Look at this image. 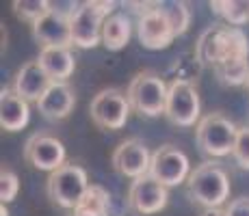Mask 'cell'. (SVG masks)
I'll use <instances>...</instances> for the list:
<instances>
[{"mask_svg": "<svg viewBox=\"0 0 249 216\" xmlns=\"http://www.w3.org/2000/svg\"><path fill=\"white\" fill-rule=\"evenodd\" d=\"M137 35L143 48L147 50H162L176 39L165 13L159 9V4H152L147 11L141 13L137 24Z\"/></svg>", "mask_w": 249, "mask_h": 216, "instance_id": "obj_13", "label": "cell"}, {"mask_svg": "<svg viewBox=\"0 0 249 216\" xmlns=\"http://www.w3.org/2000/svg\"><path fill=\"white\" fill-rule=\"evenodd\" d=\"M39 65L52 78V83H68L76 69V59L71 48H41Z\"/></svg>", "mask_w": 249, "mask_h": 216, "instance_id": "obj_18", "label": "cell"}, {"mask_svg": "<svg viewBox=\"0 0 249 216\" xmlns=\"http://www.w3.org/2000/svg\"><path fill=\"white\" fill-rule=\"evenodd\" d=\"M20 193V180H18V175L13 173L11 169H4L0 171V201L2 203H9V201H13Z\"/></svg>", "mask_w": 249, "mask_h": 216, "instance_id": "obj_25", "label": "cell"}, {"mask_svg": "<svg viewBox=\"0 0 249 216\" xmlns=\"http://www.w3.org/2000/svg\"><path fill=\"white\" fill-rule=\"evenodd\" d=\"M31 106L22 100L11 86H2L0 91V126L7 132H20L28 126Z\"/></svg>", "mask_w": 249, "mask_h": 216, "instance_id": "obj_17", "label": "cell"}, {"mask_svg": "<svg viewBox=\"0 0 249 216\" xmlns=\"http://www.w3.org/2000/svg\"><path fill=\"white\" fill-rule=\"evenodd\" d=\"M111 165L119 175L135 182L143 175H150L152 153L143 141H139V138H128V141L119 143V145L115 147V151L111 156Z\"/></svg>", "mask_w": 249, "mask_h": 216, "instance_id": "obj_11", "label": "cell"}, {"mask_svg": "<svg viewBox=\"0 0 249 216\" xmlns=\"http://www.w3.org/2000/svg\"><path fill=\"white\" fill-rule=\"evenodd\" d=\"M202 216H228V212L223 208H217V210H204Z\"/></svg>", "mask_w": 249, "mask_h": 216, "instance_id": "obj_28", "label": "cell"}, {"mask_svg": "<svg viewBox=\"0 0 249 216\" xmlns=\"http://www.w3.org/2000/svg\"><path fill=\"white\" fill-rule=\"evenodd\" d=\"M226 212H228V216H249V197L234 199L226 208Z\"/></svg>", "mask_w": 249, "mask_h": 216, "instance_id": "obj_27", "label": "cell"}, {"mask_svg": "<svg viewBox=\"0 0 249 216\" xmlns=\"http://www.w3.org/2000/svg\"><path fill=\"white\" fill-rule=\"evenodd\" d=\"M0 216H9V210L4 208V203H2V208H0Z\"/></svg>", "mask_w": 249, "mask_h": 216, "instance_id": "obj_30", "label": "cell"}, {"mask_svg": "<svg viewBox=\"0 0 249 216\" xmlns=\"http://www.w3.org/2000/svg\"><path fill=\"white\" fill-rule=\"evenodd\" d=\"M191 160L180 147L176 145H160L152 153L150 177H154L165 188H174L189 180L191 175Z\"/></svg>", "mask_w": 249, "mask_h": 216, "instance_id": "obj_9", "label": "cell"}, {"mask_svg": "<svg viewBox=\"0 0 249 216\" xmlns=\"http://www.w3.org/2000/svg\"><path fill=\"white\" fill-rule=\"evenodd\" d=\"M186 193L193 203L204 210L221 208L230 197V175L217 162H204L186 180Z\"/></svg>", "mask_w": 249, "mask_h": 216, "instance_id": "obj_2", "label": "cell"}, {"mask_svg": "<svg viewBox=\"0 0 249 216\" xmlns=\"http://www.w3.org/2000/svg\"><path fill=\"white\" fill-rule=\"evenodd\" d=\"M167 201H169V188H165L150 175H143L135 180L130 184V190H128L130 210H135L137 214L143 216L159 214L160 210L167 208Z\"/></svg>", "mask_w": 249, "mask_h": 216, "instance_id": "obj_12", "label": "cell"}, {"mask_svg": "<svg viewBox=\"0 0 249 216\" xmlns=\"http://www.w3.org/2000/svg\"><path fill=\"white\" fill-rule=\"evenodd\" d=\"M210 9L236 28L249 22V0H214L210 2Z\"/></svg>", "mask_w": 249, "mask_h": 216, "instance_id": "obj_20", "label": "cell"}, {"mask_svg": "<svg viewBox=\"0 0 249 216\" xmlns=\"http://www.w3.org/2000/svg\"><path fill=\"white\" fill-rule=\"evenodd\" d=\"M89 186L91 184H89L87 171H85L83 166L80 165H63L61 169L50 173L46 190H48V197H50L56 205L74 212V210L80 205V201H83V197L87 193Z\"/></svg>", "mask_w": 249, "mask_h": 216, "instance_id": "obj_6", "label": "cell"}, {"mask_svg": "<svg viewBox=\"0 0 249 216\" xmlns=\"http://www.w3.org/2000/svg\"><path fill=\"white\" fill-rule=\"evenodd\" d=\"M132 37V22L126 13H113L107 17L102 28V46L111 52H119L128 46Z\"/></svg>", "mask_w": 249, "mask_h": 216, "instance_id": "obj_19", "label": "cell"}, {"mask_svg": "<svg viewBox=\"0 0 249 216\" xmlns=\"http://www.w3.org/2000/svg\"><path fill=\"white\" fill-rule=\"evenodd\" d=\"M65 156H68V151H65L63 143L56 136L46 134V132L33 134L26 141V145H24V158H26V162L39 171L54 173L63 165H68Z\"/></svg>", "mask_w": 249, "mask_h": 216, "instance_id": "obj_10", "label": "cell"}, {"mask_svg": "<svg viewBox=\"0 0 249 216\" xmlns=\"http://www.w3.org/2000/svg\"><path fill=\"white\" fill-rule=\"evenodd\" d=\"M247 91H249V80H247Z\"/></svg>", "mask_w": 249, "mask_h": 216, "instance_id": "obj_31", "label": "cell"}, {"mask_svg": "<svg viewBox=\"0 0 249 216\" xmlns=\"http://www.w3.org/2000/svg\"><path fill=\"white\" fill-rule=\"evenodd\" d=\"M199 93L191 80L176 78L169 83L167 91V106H165V117L171 123L180 128H191L199 123Z\"/></svg>", "mask_w": 249, "mask_h": 216, "instance_id": "obj_7", "label": "cell"}, {"mask_svg": "<svg viewBox=\"0 0 249 216\" xmlns=\"http://www.w3.org/2000/svg\"><path fill=\"white\" fill-rule=\"evenodd\" d=\"M236 136L238 128L234 126L232 119H228L221 113H208L206 117L199 119L197 128H195L197 147L210 158L232 156Z\"/></svg>", "mask_w": 249, "mask_h": 216, "instance_id": "obj_4", "label": "cell"}, {"mask_svg": "<svg viewBox=\"0 0 249 216\" xmlns=\"http://www.w3.org/2000/svg\"><path fill=\"white\" fill-rule=\"evenodd\" d=\"M115 2H100V0H91V2H80L78 11L70 20L71 24V41L76 48H95L102 43V28L107 17L113 16Z\"/></svg>", "mask_w": 249, "mask_h": 216, "instance_id": "obj_5", "label": "cell"}, {"mask_svg": "<svg viewBox=\"0 0 249 216\" xmlns=\"http://www.w3.org/2000/svg\"><path fill=\"white\" fill-rule=\"evenodd\" d=\"M71 216H93V214H85V212H78V210H74V212H71Z\"/></svg>", "mask_w": 249, "mask_h": 216, "instance_id": "obj_29", "label": "cell"}, {"mask_svg": "<svg viewBox=\"0 0 249 216\" xmlns=\"http://www.w3.org/2000/svg\"><path fill=\"white\" fill-rule=\"evenodd\" d=\"M11 7L20 20L31 24L39 22L41 17L52 11V2H48V0H13Z\"/></svg>", "mask_w": 249, "mask_h": 216, "instance_id": "obj_23", "label": "cell"}, {"mask_svg": "<svg viewBox=\"0 0 249 216\" xmlns=\"http://www.w3.org/2000/svg\"><path fill=\"white\" fill-rule=\"evenodd\" d=\"M167 91H169V84L156 71L145 69L139 71L130 80L126 98L130 102V108L141 117H159V115H165Z\"/></svg>", "mask_w": 249, "mask_h": 216, "instance_id": "obj_3", "label": "cell"}, {"mask_svg": "<svg viewBox=\"0 0 249 216\" xmlns=\"http://www.w3.org/2000/svg\"><path fill=\"white\" fill-rule=\"evenodd\" d=\"M234 162L238 165V169L249 171V128H238V136H236V145L232 151Z\"/></svg>", "mask_w": 249, "mask_h": 216, "instance_id": "obj_26", "label": "cell"}, {"mask_svg": "<svg viewBox=\"0 0 249 216\" xmlns=\"http://www.w3.org/2000/svg\"><path fill=\"white\" fill-rule=\"evenodd\" d=\"M130 113L132 108L126 93H122L119 89H113V86L98 91L89 106L91 121L102 130H122L128 123Z\"/></svg>", "mask_w": 249, "mask_h": 216, "instance_id": "obj_8", "label": "cell"}, {"mask_svg": "<svg viewBox=\"0 0 249 216\" xmlns=\"http://www.w3.org/2000/svg\"><path fill=\"white\" fill-rule=\"evenodd\" d=\"M33 37L41 48H71V24L68 17L50 11L33 24Z\"/></svg>", "mask_w": 249, "mask_h": 216, "instance_id": "obj_15", "label": "cell"}, {"mask_svg": "<svg viewBox=\"0 0 249 216\" xmlns=\"http://www.w3.org/2000/svg\"><path fill=\"white\" fill-rule=\"evenodd\" d=\"M214 74H217L219 80H221L223 84H228V86L247 84V80H249V59L230 61V63L217 67V69H214Z\"/></svg>", "mask_w": 249, "mask_h": 216, "instance_id": "obj_24", "label": "cell"}, {"mask_svg": "<svg viewBox=\"0 0 249 216\" xmlns=\"http://www.w3.org/2000/svg\"><path fill=\"white\" fill-rule=\"evenodd\" d=\"M74 106H76V95L68 83H52V86L44 93V98L37 102L39 115L48 121L68 119Z\"/></svg>", "mask_w": 249, "mask_h": 216, "instance_id": "obj_16", "label": "cell"}, {"mask_svg": "<svg viewBox=\"0 0 249 216\" xmlns=\"http://www.w3.org/2000/svg\"><path fill=\"white\" fill-rule=\"evenodd\" d=\"M195 52H197L199 63L217 69L230 61L249 59V37L243 28L217 24L202 33Z\"/></svg>", "mask_w": 249, "mask_h": 216, "instance_id": "obj_1", "label": "cell"}, {"mask_svg": "<svg viewBox=\"0 0 249 216\" xmlns=\"http://www.w3.org/2000/svg\"><path fill=\"white\" fill-rule=\"evenodd\" d=\"M108 208H111V195H108V190L100 184H91L76 210L85 214H93V216H108Z\"/></svg>", "mask_w": 249, "mask_h": 216, "instance_id": "obj_21", "label": "cell"}, {"mask_svg": "<svg viewBox=\"0 0 249 216\" xmlns=\"http://www.w3.org/2000/svg\"><path fill=\"white\" fill-rule=\"evenodd\" d=\"M50 86H52V78L44 71L39 61H31V63H24L20 69H18L11 89L16 91L22 100L37 104Z\"/></svg>", "mask_w": 249, "mask_h": 216, "instance_id": "obj_14", "label": "cell"}, {"mask_svg": "<svg viewBox=\"0 0 249 216\" xmlns=\"http://www.w3.org/2000/svg\"><path fill=\"white\" fill-rule=\"evenodd\" d=\"M159 9L165 13L167 22H169L171 31H174L176 37L184 35L191 26V11L186 7V2H180V0H169V2H159Z\"/></svg>", "mask_w": 249, "mask_h": 216, "instance_id": "obj_22", "label": "cell"}]
</instances>
